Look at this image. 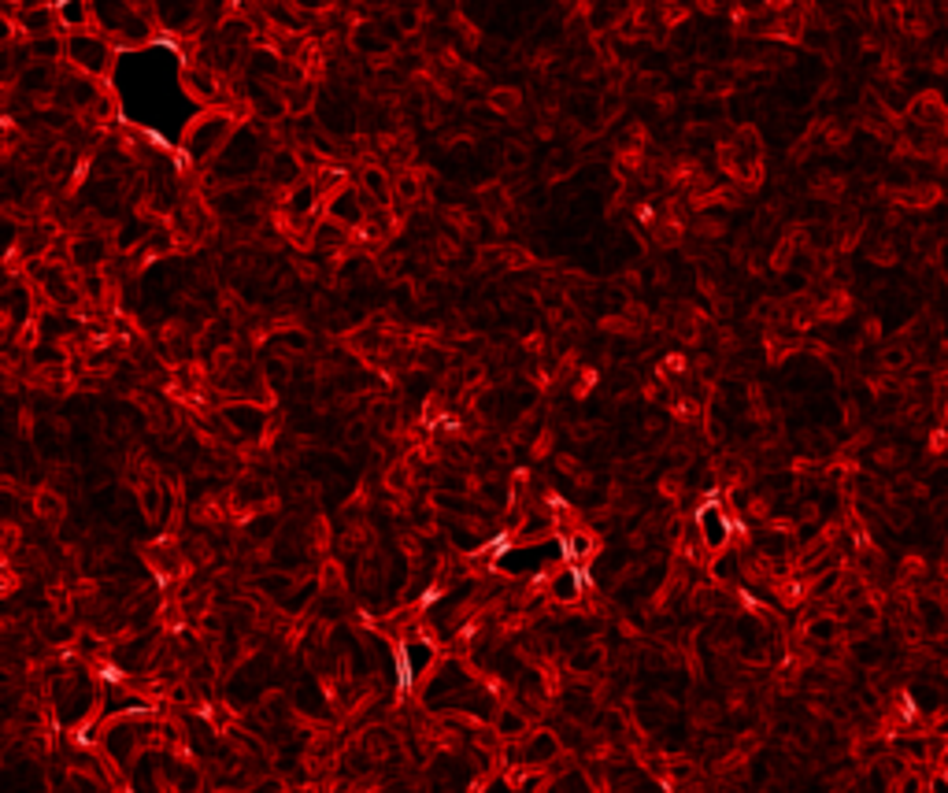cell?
<instances>
[{
  "label": "cell",
  "instance_id": "obj_19",
  "mask_svg": "<svg viewBox=\"0 0 948 793\" xmlns=\"http://www.w3.org/2000/svg\"><path fill=\"white\" fill-rule=\"evenodd\" d=\"M553 441H556V434H553V430H541V434H537V441L530 445L534 460H541V456H548V453H553Z\"/></svg>",
  "mask_w": 948,
  "mask_h": 793
},
{
  "label": "cell",
  "instance_id": "obj_7",
  "mask_svg": "<svg viewBox=\"0 0 948 793\" xmlns=\"http://www.w3.org/2000/svg\"><path fill=\"white\" fill-rule=\"evenodd\" d=\"M360 189L370 196L378 208H389L393 205V179L386 175L382 167H363V175H360Z\"/></svg>",
  "mask_w": 948,
  "mask_h": 793
},
{
  "label": "cell",
  "instance_id": "obj_11",
  "mask_svg": "<svg viewBox=\"0 0 948 793\" xmlns=\"http://www.w3.org/2000/svg\"><path fill=\"white\" fill-rule=\"evenodd\" d=\"M71 256H74L79 267H96L104 260V241L101 238H79L71 245Z\"/></svg>",
  "mask_w": 948,
  "mask_h": 793
},
{
  "label": "cell",
  "instance_id": "obj_6",
  "mask_svg": "<svg viewBox=\"0 0 948 793\" xmlns=\"http://www.w3.org/2000/svg\"><path fill=\"white\" fill-rule=\"evenodd\" d=\"M30 512L41 519V523H60V519L67 515V501H63V493H56L53 486H41L30 497Z\"/></svg>",
  "mask_w": 948,
  "mask_h": 793
},
{
  "label": "cell",
  "instance_id": "obj_21",
  "mask_svg": "<svg viewBox=\"0 0 948 793\" xmlns=\"http://www.w3.org/2000/svg\"><path fill=\"white\" fill-rule=\"evenodd\" d=\"M722 230H727V222H722V219H701V222H696V234H701V238H719Z\"/></svg>",
  "mask_w": 948,
  "mask_h": 793
},
{
  "label": "cell",
  "instance_id": "obj_10",
  "mask_svg": "<svg viewBox=\"0 0 948 793\" xmlns=\"http://www.w3.org/2000/svg\"><path fill=\"white\" fill-rule=\"evenodd\" d=\"M556 753H560V741H556V734H548V730H534V738L527 741V764L530 767H541L548 760H556Z\"/></svg>",
  "mask_w": 948,
  "mask_h": 793
},
{
  "label": "cell",
  "instance_id": "obj_8",
  "mask_svg": "<svg viewBox=\"0 0 948 793\" xmlns=\"http://www.w3.org/2000/svg\"><path fill=\"white\" fill-rule=\"evenodd\" d=\"M911 119L919 122V127H927V130H934V127H944V108H941V101L934 93H922L919 101L911 104Z\"/></svg>",
  "mask_w": 948,
  "mask_h": 793
},
{
  "label": "cell",
  "instance_id": "obj_5",
  "mask_svg": "<svg viewBox=\"0 0 948 793\" xmlns=\"http://www.w3.org/2000/svg\"><path fill=\"white\" fill-rule=\"evenodd\" d=\"M56 19H60V34H79L86 30L93 19V0H53Z\"/></svg>",
  "mask_w": 948,
  "mask_h": 793
},
{
  "label": "cell",
  "instance_id": "obj_17",
  "mask_svg": "<svg viewBox=\"0 0 948 793\" xmlns=\"http://www.w3.org/2000/svg\"><path fill=\"white\" fill-rule=\"evenodd\" d=\"M496 727H501V734H504V738H515V734H522V730H527V720H522L519 712L504 708L501 715H496Z\"/></svg>",
  "mask_w": 948,
  "mask_h": 793
},
{
  "label": "cell",
  "instance_id": "obj_12",
  "mask_svg": "<svg viewBox=\"0 0 948 793\" xmlns=\"http://www.w3.org/2000/svg\"><path fill=\"white\" fill-rule=\"evenodd\" d=\"M841 619H834V615H819V619H811L808 623V641H815V646H827V641H837L841 638Z\"/></svg>",
  "mask_w": 948,
  "mask_h": 793
},
{
  "label": "cell",
  "instance_id": "obj_23",
  "mask_svg": "<svg viewBox=\"0 0 948 793\" xmlns=\"http://www.w3.org/2000/svg\"><path fill=\"white\" fill-rule=\"evenodd\" d=\"M886 363H889V367H904V363H908V353H904V349H889V353H886Z\"/></svg>",
  "mask_w": 948,
  "mask_h": 793
},
{
  "label": "cell",
  "instance_id": "obj_2",
  "mask_svg": "<svg viewBox=\"0 0 948 793\" xmlns=\"http://www.w3.org/2000/svg\"><path fill=\"white\" fill-rule=\"evenodd\" d=\"M63 41H67L63 60L71 63V71L89 74V79H101V74H108L115 45L101 30H79V34H67Z\"/></svg>",
  "mask_w": 948,
  "mask_h": 793
},
{
  "label": "cell",
  "instance_id": "obj_20",
  "mask_svg": "<svg viewBox=\"0 0 948 793\" xmlns=\"http://www.w3.org/2000/svg\"><path fill=\"white\" fill-rule=\"evenodd\" d=\"M437 256H441V260H456V256H460V245H456L453 234H441V238H437Z\"/></svg>",
  "mask_w": 948,
  "mask_h": 793
},
{
  "label": "cell",
  "instance_id": "obj_18",
  "mask_svg": "<svg viewBox=\"0 0 948 793\" xmlns=\"http://www.w3.org/2000/svg\"><path fill=\"white\" fill-rule=\"evenodd\" d=\"M701 93H708V96H722V93H730V82L722 79V74H701Z\"/></svg>",
  "mask_w": 948,
  "mask_h": 793
},
{
  "label": "cell",
  "instance_id": "obj_3",
  "mask_svg": "<svg viewBox=\"0 0 948 793\" xmlns=\"http://www.w3.org/2000/svg\"><path fill=\"white\" fill-rule=\"evenodd\" d=\"M182 86H186V93L193 96V101H201L208 108H215L222 101V82L215 79V71H208V67H186L182 71Z\"/></svg>",
  "mask_w": 948,
  "mask_h": 793
},
{
  "label": "cell",
  "instance_id": "obj_1",
  "mask_svg": "<svg viewBox=\"0 0 948 793\" xmlns=\"http://www.w3.org/2000/svg\"><path fill=\"white\" fill-rule=\"evenodd\" d=\"M237 122H241V119H234V112H227V108H208L204 115H196V119L189 122V130H186V138H182V148H186V153H189L196 163H204V160L219 156L222 148H227V141H230V134H234Z\"/></svg>",
  "mask_w": 948,
  "mask_h": 793
},
{
  "label": "cell",
  "instance_id": "obj_16",
  "mask_svg": "<svg viewBox=\"0 0 948 793\" xmlns=\"http://www.w3.org/2000/svg\"><path fill=\"white\" fill-rule=\"evenodd\" d=\"M319 579H322V589H327V593H341V589H345V575H341V563H337V560H327V563H322Z\"/></svg>",
  "mask_w": 948,
  "mask_h": 793
},
{
  "label": "cell",
  "instance_id": "obj_13",
  "mask_svg": "<svg viewBox=\"0 0 948 793\" xmlns=\"http://www.w3.org/2000/svg\"><path fill=\"white\" fill-rule=\"evenodd\" d=\"M489 108L496 115H504V119H515L519 108H522V93L519 89H493L489 93Z\"/></svg>",
  "mask_w": 948,
  "mask_h": 793
},
{
  "label": "cell",
  "instance_id": "obj_24",
  "mask_svg": "<svg viewBox=\"0 0 948 793\" xmlns=\"http://www.w3.org/2000/svg\"><path fill=\"white\" fill-rule=\"evenodd\" d=\"M622 108V101H619V93H608V101H604V119H615V112Z\"/></svg>",
  "mask_w": 948,
  "mask_h": 793
},
{
  "label": "cell",
  "instance_id": "obj_4",
  "mask_svg": "<svg viewBox=\"0 0 948 793\" xmlns=\"http://www.w3.org/2000/svg\"><path fill=\"white\" fill-rule=\"evenodd\" d=\"M548 597H553L556 605H578L586 597V586L575 572V563H563L553 572V579H548Z\"/></svg>",
  "mask_w": 948,
  "mask_h": 793
},
{
  "label": "cell",
  "instance_id": "obj_15",
  "mask_svg": "<svg viewBox=\"0 0 948 793\" xmlns=\"http://www.w3.org/2000/svg\"><path fill=\"white\" fill-rule=\"evenodd\" d=\"M445 222H448V227H453V230H456L460 238L474 234V219H470V212H467V208H460V205L445 208Z\"/></svg>",
  "mask_w": 948,
  "mask_h": 793
},
{
  "label": "cell",
  "instance_id": "obj_22",
  "mask_svg": "<svg viewBox=\"0 0 948 793\" xmlns=\"http://www.w3.org/2000/svg\"><path fill=\"white\" fill-rule=\"evenodd\" d=\"M504 163H508V167H527V148H522V145H508Z\"/></svg>",
  "mask_w": 948,
  "mask_h": 793
},
{
  "label": "cell",
  "instance_id": "obj_9",
  "mask_svg": "<svg viewBox=\"0 0 948 793\" xmlns=\"http://www.w3.org/2000/svg\"><path fill=\"white\" fill-rule=\"evenodd\" d=\"M196 12V0H160V15H163V30L179 34Z\"/></svg>",
  "mask_w": 948,
  "mask_h": 793
},
{
  "label": "cell",
  "instance_id": "obj_14",
  "mask_svg": "<svg viewBox=\"0 0 948 793\" xmlns=\"http://www.w3.org/2000/svg\"><path fill=\"white\" fill-rule=\"evenodd\" d=\"M919 608H922V612H919V615H922V627H927L930 634H941V630L948 627V608H944L941 601H922Z\"/></svg>",
  "mask_w": 948,
  "mask_h": 793
}]
</instances>
